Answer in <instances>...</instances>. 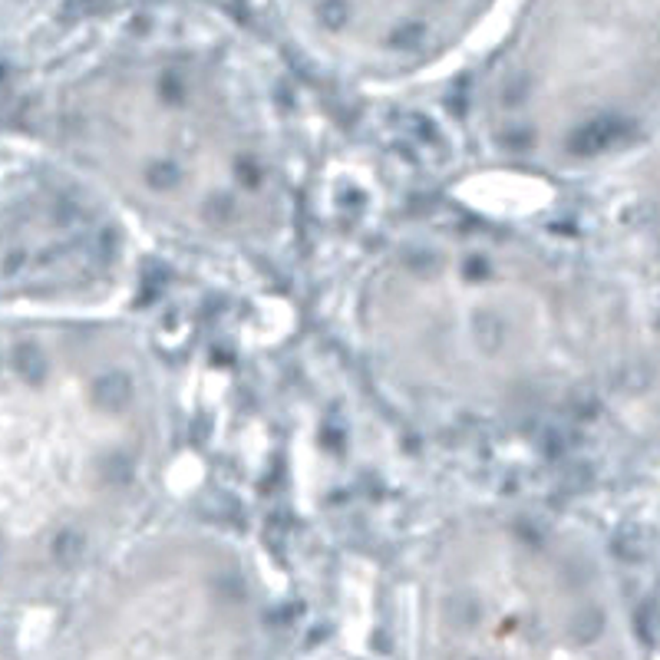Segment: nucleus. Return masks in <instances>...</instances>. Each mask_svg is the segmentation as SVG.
I'll return each mask as SVG.
<instances>
[{
    "label": "nucleus",
    "mask_w": 660,
    "mask_h": 660,
    "mask_svg": "<svg viewBox=\"0 0 660 660\" xmlns=\"http://www.w3.org/2000/svg\"><path fill=\"white\" fill-rule=\"evenodd\" d=\"M159 455V397L129 344L0 334V595L73 585L139 519Z\"/></svg>",
    "instance_id": "f257e3e1"
},
{
    "label": "nucleus",
    "mask_w": 660,
    "mask_h": 660,
    "mask_svg": "<svg viewBox=\"0 0 660 660\" xmlns=\"http://www.w3.org/2000/svg\"><path fill=\"white\" fill-rule=\"evenodd\" d=\"M73 149L146 215L188 235L241 241L278 215L268 129L241 87L198 56L106 66L73 96Z\"/></svg>",
    "instance_id": "7ed1b4c3"
},
{
    "label": "nucleus",
    "mask_w": 660,
    "mask_h": 660,
    "mask_svg": "<svg viewBox=\"0 0 660 660\" xmlns=\"http://www.w3.org/2000/svg\"><path fill=\"white\" fill-rule=\"evenodd\" d=\"M562 21L555 11L545 30H529L498 76V109L505 113V132L522 139L562 142L578 139L591 120L624 113L638 96L640 50L634 23H607L597 50L591 40L601 21Z\"/></svg>",
    "instance_id": "423d86ee"
},
{
    "label": "nucleus",
    "mask_w": 660,
    "mask_h": 660,
    "mask_svg": "<svg viewBox=\"0 0 660 660\" xmlns=\"http://www.w3.org/2000/svg\"><path fill=\"white\" fill-rule=\"evenodd\" d=\"M50 660H268V634L231 555L159 541L79 601Z\"/></svg>",
    "instance_id": "39448f33"
},
{
    "label": "nucleus",
    "mask_w": 660,
    "mask_h": 660,
    "mask_svg": "<svg viewBox=\"0 0 660 660\" xmlns=\"http://www.w3.org/2000/svg\"><path fill=\"white\" fill-rule=\"evenodd\" d=\"M387 370L439 400L515 403L568 387L595 344L588 307L545 261L498 241H420L370 288Z\"/></svg>",
    "instance_id": "f03ea898"
},
{
    "label": "nucleus",
    "mask_w": 660,
    "mask_h": 660,
    "mask_svg": "<svg viewBox=\"0 0 660 660\" xmlns=\"http://www.w3.org/2000/svg\"><path fill=\"white\" fill-rule=\"evenodd\" d=\"M416 660H644L611 597L519 529L469 531L426 591Z\"/></svg>",
    "instance_id": "20e7f679"
}]
</instances>
